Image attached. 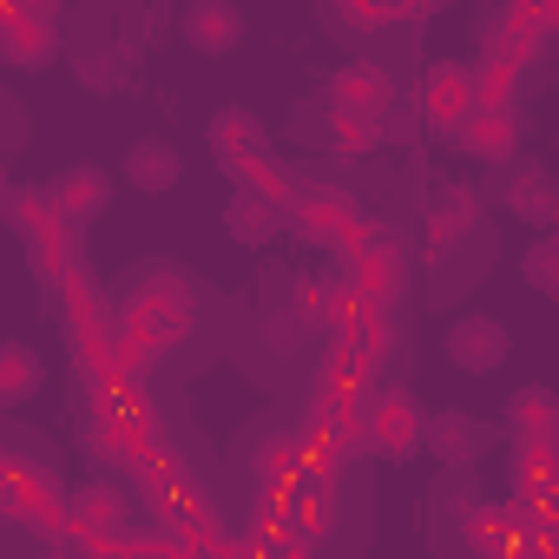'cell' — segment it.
I'll return each instance as SVG.
<instances>
[{
    "label": "cell",
    "mask_w": 559,
    "mask_h": 559,
    "mask_svg": "<svg viewBox=\"0 0 559 559\" xmlns=\"http://www.w3.org/2000/svg\"><path fill=\"white\" fill-rule=\"evenodd\" d=\"M191 336V290L171 284V297H152V290H132V304L112 317V349L132 376H145L165 349H178Z\"/></svg>",
    "instance_id": "obj_1"
},
{
    "label": "cell",
    "mask_w": 559,
    "mask_h": 559,
    "mask_svg": "<svg viewBox=\"0 0 559 559\" xmlns=\"http://www.w3.org/2000/svg\"><path fill=\"white\" fill-rule=\"evenodd\" d=\"M349 421H356V441H362V454H376V461H415L421 454V421H428V408L408 395V389H369L356 408H349Z\"/></svg>",
    "instance_id": "obj_2"
},
{
    "label": "cell",
    "mask_w": 559,
    "mask_h": 559,
    "mask_svg": "<svg viewBox=\"0 0 559 559\" xmlns=\"http://www.w3.org/2000/svg\"><path fill=\"white\" fill-rule=\"evenodd\" d=\"M8 217H14V230L27 237V263H34V276H40L47 290H60V276L86 257V250H80V230H73V224L47 204V191H34V185L14 191Z\"/></svg>",
    "instance_id": "obj_3"
},
{
    "label": "cell",
    "mask_w": 559,
    "mask_h": 559,
    "mask_svg": "<svg viewBox=\"0 0 559 559\" xmlns=\"http://www.w3.org/2000/svg\"><path fill=\"white\" fill-rule=\"evenodd\" d=\"M343 284L362 297V304H395L402 284H408V250L395 230L382 224H362L349 243H343Z\"/></svg>",
    "instance_id": "obj_4"
},
{
    "label": "cell",
    "mask_w": 559,
    "mask_h": 559,
    "mask_svg": "<svg viewBox=\"0 0 559 559\" xmlns=\"http://www.w3.org/2000/svg\"><path fill=\"white\" fill-rule=\"evenodd\" d=\"M290 224H297L304 243H317V250H343V243L362 230V198L343 191V185H297V198H290Z\"/></svg>",
    "instance_id": "obj_5"
},
{
    "label": "cell",
    "mask_w": 559,
    "mask_h": 559,
    "mask_svg": "<svg viewBox=\"0 0 559 559\" xmlns=\"http://www.w3.org/2000/svg\"><path fill=\"white\" fill-rule=\"evenodd\" d=\"M126 520H132V493L119 480H80L67 487V533L86 546H126Z\"/></svg>",
    "instance_id": "obj_6"
},
{
    "label": "cell",
    "mask_w": 559,
    "mask_h": 559,
    "mask_svg": "<svg viewBox=\"0 0 559 559\" xmlns=\"http://www.w3.org/2000/svg\"><path fill=\"white\" fill-rule=\"evenodd\" d=\"M0 513L47 533V539H60L67 533V487H53V474H40V467L8 461V474H0Z\"/></svg>",
    "instance_id": "obj_7"
},
{
    "label": "cell",
    "mask_w": 559,
    "mask_h": 559,
    "mask_svg": "<svg viewBox=\"0 0 559 559\" xmlns=\"http://www.w3.org/2000/svg\"><path fill=\"white\" fill-rule=\"evenodd\" d=\"M323 106L330 112H349V119H389V106H395V80H389V67L382 60H343L330 80H323Z\"/></svg>",
    "instance_id": "obj_8"
},
{
    "label": "cell",
    "mask_w": 559,
    "mask_h": 559,
    "mask_svg": "<svg viewBox=\"0 0 559 559\" xmlns=\"http://www.w3.org/2000/svg\"><path fill=\"white\" fill-rule=\"evenodd\" d=\"M40 191H47V204H53V211H60V217H67V224L86 237V224H99V217L112 211V198H119V178H112L106 165H67V171H53Z\"/></svg>",
    "instance_id": "obj_9"
},
{
    "label": "cell",
    "mask_w": 559,
    "mask_h": 559,
    "mask_svg": "<svg viewBox=\"0 0 559 559\" xmlns=\"http://www.w3.org/2000/svg\"><path fill=\"white\" fill-rule=\"evenodd\" d=\"M441 356H448V369H461V376H493V369H507L513 336H507V323H500V317L467 310V317H454V323H448Z\"/></svg>",
    "instance_id": "obj_10"
},
{
    "label": "cell",
    "mask_w": 559,
    "mask_h": 559,
    "mask_svg": "<svg viewBox=\"0 0 559 559\" xmlns=\"http://www.w3.org/2000/svg\"><path fill=\"white\" fill-rule=\"evenodd\" d=\"M243 34H250V21H243L237 0H185L178 8V40L198 60H230L243 47Z\"/></svg>",
    "instance_id": "obj_11"
},
{
    "label": "cell",
    "mask_w": 559,
    "mask_h": 559,
    "mask_svg": "<svg viewBox=\"0 0 559 559\" xmlns=\"http://www.w3.org/2000/svg\"><path fill=\"white\" fill-rule=\"evenodd\" d=\"M376 382H382V362H376L362 343L336 336V349L323 356V376H317V408H323V415H349Z\"/></svg>",
    "instance_id": "obj_12"
},
{
    "label": "cell",
    "mask_w": 559,
    "mask_h": 559,
    "mask_svg": "<svg viewBox=\"0 0 559 559\" xmlns=\"http://www.w3.org/2000/svg\"><path fill=\"white\" fill-rule=\"evenodd\" d=\"M415 112H421L435 132H454V126L474 112V73H467V60H435V67L421 73V86H415Z\"/></svg>",
    "instance_id": "obj_13"
},
{
    "label": "cell",
    "mask_w": 559,
    "mask_h": 559,
    "mask_svg": "<svg viewBox=\"0 0 559 559\" xmlns=\"http://www.w3.org/2000/svg\"><path fill=\"white\" fill-rule=\"evenodd\" d=\"M493 441H500V428L480 421V415H467V408H448V415H428V421H421V448H428L441 467H474Z\"/></svg>",
    "instance_id": "obj_14"
},
{
    "label": "cell",
    "mask_w": 559,
    "mask_h": 559,
    "mask_svg": "<svg viewBox=\"0 0 559 559\" xmlns=\"http://www.w3.org/2000/svg\"><path fill=\"white\" fill-rule=\"evenodd\" d=\"M520 533H526V520H520V500L507 493V500H474L467 513H461V539H467V552H480V559H513L520 552Z\"/></svg>",
    "instance_id": "obj_15"
},
{
    "label": "cell",
    "mask_w": 559,
    "mask_h": 559,
    "mask_svg": "<svg viewBox=\"0 0 559 559\" xmlns=\"http://www.w3.org/2000/svg\"><path fill=\"white\" fill-rule=\"evenodd\" d=\"M474 165H507L520 152V112L513 106H474L454 132H448Z\"/></svg>",
    "instance_id": "obj_16"
},
{
    "label": "cell",
    "mask_w": 559,
    "mask_h": 559,
    "mask_svg": "<svg viewBox=\"0 0 559 559\" xmlns=\"http://www.w3.org/2000/svg\"><path fill=\"white\" fill-rule=\"evenodd\" d=\"M480 230V191L474 185H435V198H428V250L435 257H448L454 243H467Z\"/></svg>",
    "instance_id": "obj_17"
},
{
    "label": "cell",
    "mask_w": 559,
    "mask_h": 559,
    "mask_svg": "<svg viewBox=\"0 0 559 559\" xmlns=\"http://www.w3.org/2000/svg\"><path fill=\"white\" fill-rule=\"evenodd\" d=\"M546 40H552V27H539V21H520V14H493V21H480V53H493V60H507L513 73H526V67H539L546 60Z\"/></svg>",
    "instance_id": "obj_18"
},
{
    "label": "cell",
    "mask_w": 559,
    "mask_h": 559,
    "mask_svg": "<svg viewBox=\"0 0 559 559\" xmlns=\"http://www.w3.org/2000/svg\"><path fill=\"white\" fill-rule=\"evenodd\" d=\"M60 53L53 14H27V8H0V60L8 67H47Z\"/></svg>",
    "instance_id": "obj_19"
},
{
    "label": "cell",
    "mask_w": 559,
    "mask_h": 559,
    "mask_svg": "<svg viewBox=\"0 0 559 559\" xmlns=\"http://www.w3.org/2000/svg\"><path fill=\"white\" fill-rule=\"evenodd\" d=\"M119 178H126L139 198H165V191H178L185 158H178V145H165V139H132V152H126Z\"/></svg>",
    "instance_id": "obj_20"
},
{
    "label": "cell",
    "mask_w": 559,
    "mask_h": 559,
    "mask_svg": "<svg viewBox=\"0 0 559 559\" xmlns=\"http://www.w3.org/2000/svg\"><path fill=\"white\" fill-rule=\"evenodd\" d=\"M224 230H230L237 243L263 250V243H276V237L290 230V211L276 204V198H263V191H230V204H224Z\"/></svg>",
    "instance_id": "obj_21"
},
{
    "label": "cell",
    "mask_w": 559,
    "mask_h": 559,
    "mask_svg": "<svg viewBox=\"0 0 559 559\" xmlns=\"http://www.w3.org/2000/svg\"><path fill=\"white\" fill-rule=\"evenodd\" d=\"M356 304H362V297L343 284V276H304V284H297V310H304V323H317V330H330V336L349 330Z\"/></svg>",
    "instance_id": "obj_22"
},
{
    "label": "cell",
    "mask_w": 559,
    "mask_h": 559,
    "mask_svg": "<svg viewBox=\"0 0 559 559\" xmlns=\"http://www.w3.org/2000/svg\"><path fill=\"white\" fill-rule=\"evenodd\" d=\"M507 211L533 230H559V185L546 165H520L513 185H507Z\"/></svg>",
    "instance_id": "obj_23"
},
{
    "label": "cell",
    "mask_w": 559,
    "mask_h": 559,
    "mask_svg": "<svg viewBox=\"0 0 559 559\" xmlns=\"http://www.w3.org/2000/svg\"><path fill=\"white\" fill-rule=\"evenodd\" d=\"M559 487V435H513V493Z\"/></svg>",
    "instance_id": "obj_24"
},
{
    "label": "cell",
    "mask_w": 559,
    "mask_h": 559,
    "mask_svg": "<svg viewBox=\"0 0 559 559\" xmlns=\"http://www.w3.org/2000/svg\"><path fill=\"white\" fill-rule=\"evenodd\" d=\"M40 382H47V362H40V349H34V343H0V408L34 402V395H40Z\"/></svg>",
    "instance_id": "obj_25"
},
{
    "label": "cell",
    "mask_w": 559,
    "mask_h": 559,
    "mask_svg": "<svg viewBox=\"0 0 559 559\" xmlns=\"http://www.w3.org/2000/svg\"><path fill=\"white\" fill-rule=\"evenodd\" d=\"M204 139H211L217 158H230V152H263V145H270V126H263L250 106H224V112L204 126Z\"/></svg>",
    "instance_id": "obj_26"
},
{
    "label": "cell",
    "mask_w": 559,
    "mask_h": 559,
    "mask_svg": "<svg viewBox=\"0 0 559 559\" xmlns=\"http://www.w3.org/2000/svg\"><path fill=\"white\" fill-rule=\"evenodd\" d=\"M304 474V428H270L257 441V480L276 487V480H297Z\"/></svg>",
    "instance_id": "obj_27"
},
{
    "label": "cell",
    "mask_w": 559,
    "mask_h": 559,
    "mask_svg": "<svg viewBox=\"0 0 559 559\" xmlns=\"http://www.w3.org/2000/svg\"><path fill=\"white\" fill-rule=\"evenodd\" d=\"M507 435H559V395L546 382H526L507 402Z\"/></svg>",
    "instance_id": "obj_28"
},
{
    "label": "cell",
    "mask_w": 559,
    "mask_h": 559,
    "mask_svg": "<svg viewBox=\"0 0 559 559\" xmlns=\"http://www.w3.org/2000/svg\"><path fill=\"white\" fill-rule=\"evenodd\" d=\"M467 73H474V106H513V93H520V73H513L507 60L480 53V60H467Z\"/></svg>",
    "instance_id": "obj_29"
},
{
    "label": "cell",
    "mask_w": 559,
    "mask_h": 559,
    "mask_svg": "<svg viewBox=\"0 0 559 559\" xmlns=\"http://www.w3.org/2000/svg\"><path fill=\"white\" fill-rule=\"evenodd\" d=\"M323 119H330V139H323V145H330L336 158H362V152L382 145V126H376V119H349V112H330V106H323Z\"/></svg>",
    "instance_id": "obj_30"
},
{
    "label": "cell",
    "mask_w": 559,
    "mask_h": 559,
    "mask_svg": "<svg viewBox=\"0 0 559 559\" xmlns=\"http://www.w3.org/2000/svg\"><path fill=\"white\" fill-rule=\"evenodd\" d=\"M520 270H526V284H533L539 297H559V230H539Z\"/></svg>",
    "instance_id": "obj_31"
},
{
    "label": "cell",
    "mask_w": 559,
    "mask_h": 559,
    "mask_svg": "<svg viewBox=\"0 0 559 559\" xmlns=\"http://www.w3.org/2000/svg\"><path fill=\"white\" fill-rule=\"evenodd\" d=\"M73 67H80V80H86L93 93H112V86H119V73H126V67H119L112 53H80Z\"/></svg>",
    "instance_id": "obj_32"
},
{
    "label": "cell",
    "mask_w": 559,
    "mask_h": 559,
    "mask_svg": "<svg viewBox=\"0 0 559 559\" xmlns=\"http://www.w3.org/2000/svg\"><path fill=\"white\" fill-rule=\"evenodd\" d=\"M507 14L539 21V27H559V0H507Z\"/></svg>",
    "instance_id": "obj_33"
},
{
    "label": "cell",
    "mask_w": 559,
    "mask_h": 559,
    "mask_svg": "<svg viewBox=\"0 0 559 559\" xmlns=\"http://www.w3.org/2000/svg\"><path fill=\"white\" fill-rule=\"evenodd\" d=\"M8 204H14V171L0 165V224H8Z\"/></svg>",
    "instance_id": "obj_34"
},
{
    "label": "cell",
    "mask_w": 559,
    "mask_h": 559,
    "mask_svg": "<svg viewBox=\"0 0 559 559\" xmlns=\"http://www.w3.org/2000/svg\"><path fill=\"white\" fill-rule=\"evenodd\" d=\"M0 145H14V106L0 99Z\"/></svg>",
    "instance_id": "obj_35"
}]
</instances>
